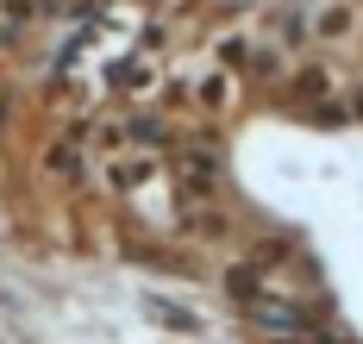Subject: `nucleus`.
<instances>
[{"label":"nucleus","instance_id":"f257e3e1","mask_svg":"<svg viewBox=\"0 0 363 344\" xmlns=\"http://www.w3.org/2000/svg\"><path fill=\"white\" fill-rule=\"evenodd\" d=\"M238 94H245V76L225 69L219 57H188L182 76H176V101L194 119H225L232 107H238Z\"/></svg>","mask_w":363,"mask_h":344},{"label":"nucleus","instance_id":"f03ea898","mask_svg":"<svg viewBox=\"0 0 363 344\" xmlns=\"http://www.w3.org/2000/svg\"><path fill=\"white\" fill-rule=\"evenodd\" d=\"M213 57L225 63V69L251 76V81H282V76H289V63H294L289 50L269 38V25H232V32H219Z\"/></svg>","mask_w":363,"mask_h":344},{"label":"nucleus","instance_id":"7ed1b4c3","mask_svg":"<svg viewBox=\"0 0 363 344\" xmlns=\"http://www.w3.org/2000/svg\"><path fill=\"white\" fill-rule=\"evenodd\" d=\"M163 169L176 176L182 188V207H213L219 200V144L213 138H176Z\"/></svg>","mask_w":363,"mask_h":344},{"label":"nucleus","instance_id":"20e7f679","mask_svg":"<svg viewBox=\"0 0 363 344\" xmlns=\"http://www.w3.org/2000/svg\"><path fill=\"white\" fill-rule=\"evenodd\" d=\"M363 44V6L357 0H313L307 6V50L313 57H338Z\"/></svg>","mask_w":363,"mask_h":344},{"label":"nucleus","instance_id":"39448f33","mask_svg":"<svg viewBox=\"0 0 363 344\" xmlns=\"http://www.w3.org/2000/svg\"><path fill=\"white\" fill-rule=\"evenodd\" d=\"M113 88H119L125 107H150V101L169 88V57H157V50H132V57H119Z\"/></svg>","mask_w":363,"mask_h":344},{"label":"nucleus","instance_id":"423d86ee","mask_svg":"<svg viewBox=\"0 0 363 344\" xmlns=\"http://www.w3.org/2000/svg\"><path fill=\"white\" fill-rule=\"evenodd\" d=\"M289 94L301 101V107H338V94H345V69H338V57H294Z\"/></svg>","mask_w":363,"mask_h":344},{"label":"nucleus","instance_id":"0eeeda50","mask_svg":"<svg viewBox=\"0 0 363 344\" xmlns=\"http://www.w3.org/2000/svg\"><path fill=\"white\" fill-rule=\"evenodd\" d=\"M44 176H57V182H88V176H94V156H88V138H82V132L57 138V144L44 151Z\"/></svg>","mask_w":363,"mask_h":344}]
</instances>
